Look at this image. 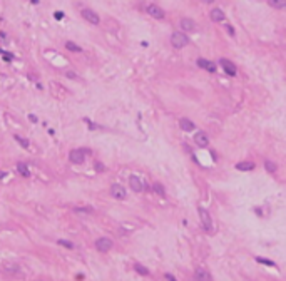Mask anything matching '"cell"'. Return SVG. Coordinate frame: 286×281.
<instances>
[{"instance_id":"obj_24","label":"cell","mask_w":286,"mask_h":281,"mask_svg":"<svg viewBox=\"0 0 286 281\" xmlns=\"http://www.w3.org/2000/svg\"><path fill=\"white\" fill-rule=\"evenodd\" d=\"M264 168H266V171L268 172H276V164H274L273 161H264Z\"/></svg>"},{"instance_id":"obj_23","label":"cell","mask_w":286,"mask_h":281,"mask_svg":"<svg viewBox=\"0 0 286 281\" xmlns=\"http://www.w3.org/2000/svg\"><path fill=\"white\" fill-rule=\"evenodd\" d=\"M256 261H258L259 264H266V266H271V268H276V264H274L271 259H268V258H261V256H258V258H256Z\"/></svg>"},{"instance_id":"obj_9","label":"cell","mask_w":286,"mask_h":281,"mask_svg":"<svg viewBox=\"0 0 286 281\" xmlns=\"http://www.w3.org/2000/svg\"><path fill=\"white\" fill-rule=\"evenodd\" d=\"M2 269L7 273V275H17V273L20 271L19 264L13 263V261H3L2 263Z\"/></svg>"},{"instance_id":"obj_11","label":"cell","mask_w":286,"mask_h":281,"mask_svg":"<svg viewBox=\"0 0 286 281\" xmlns=\"http://www.w3.org/2000/svg\"><path fill=\"white\" fill-rule=\"evenodd\" d=\"M219 64H221V67L224 69V72L228 74V76H236V67H234V64L231 62V60H228V59H221L219 60Z\"/></svg>"},{"instance_id":"obj_2","label":"cell","mask_w":286,"mask_h":281,"mask_svg":"<svg viewBox=\"0 0 286 281\" xmlns=\"http://www.w3.org/2000/svg\"><path fill=\"white\" fill-rule=\"evenodd\" d=\"M114 248V241L107 236H102V238H97L95 239V250L99 253H109L110 250Z\"/></svg>"},{"instance_id":"obj_7","label":"cell","mask_w":286,"mask_h":281,"mask_svg":"<svg viewBox=\"0 0 286 281\" xmlns=\"http://www.w3.org/2000/svg\"><path fill=\"white\" fill-rule=\"evenodd\" d=\"M146 10H147V13H149L151 17H154L156 20H162L164 17H166V12H164V10L161 9L159 5H156V3H151V5H147V9H146Z\"/></svg>"},{"instance_id":"obj_21","label":"cell","mask_w":286,"mask_h":281,"mask_svg":"<svg viewBox=\"0 0 286 281\" xmlns=\"http://www.w3.org/2000/svg\"><path fill=\"white\" fill-rule=\"evenodd\" d=\"M65 47H67V50H70V52H82V47H79L76 42H72V40H67Z\"/></svg>"},{"instance_id":"obj_6","label":"cell","mask_w":286,"mask_h":281,"mask_svg":"<svg viewBox=\"0 0 286 281\" xmlns=\"http://www.w3.org/2000/svg\"><path fill=\"white\" fill-rule=\"evenodd\" d=\"M69 161L72 162V164L80 166V164H84V161H85V154L82 152V149H72V151L69 152Z\"/></svg>"},{"instance_id":"obj_19","label":"cell","mask_w":286,"mask_h":281,"mask_svg":"<svg viewBox=\"0 0 286 281\" xmlns=\"http://www.w3.org/2000/svg\"><path fill=\"white\" fill-rule=\"evenodd\" d=\"M236 169L238 171H253L254 169V162H238Z\"/></svg>"},{"instance_id":"obj_10","label":"cell","mask_w":286,"mask_h":281,"mask_svg":"<svg viewBox=\"0 0 286 281\" xmlns=\"http://www.w3.org/2000/svg\"><path fill=\"white\" fill-rule=\"evenodd\" d=\"M194 142H196V146H199V147H208V144H209V137H208V134L206 132H196L194 134Z\"/></svg>"},{"instance_id":"obj_15","label":"cell","mask_w":286,"mask_h":281,"mask_svg":"<svg viewBox=\"0 0 286 281\" xmlns=\"http://www.w3.org/2000/svg\"><path fill=\"white\" fill-rule=\"evenodd\" d=\"M198 65L199 67H202V69H206V70H209L211 74H214L216 72V65H214L211 60H206V59H198Z\"/></svg>"},{"instance_id":"obj_8","label":"cell","mask_w":286,"mask_h":281,"mask_svg":"<svg viewBox=\"0 0 286 281\" xmlns=\"http://www.w3.org/2000/svg\"><path fill=\"white\" fill-rule=\"evenodd\" d=\"M129 187L134 193H142L144 191V181L137 176H131L129 177Z\"/></svg>"},{"instance_id":"obj_30","label":"cell","mask_w":286,"mask_h":281,"mask_svg":"<svg viewBox=\"0 0 286 281\" xmlns=\"http://www.w3.org/2000/svg\"><path fill=\"white\" fill-rule=\"evenodd\" d=\"M65 76H67V77H70V79H77L76 72H72V70H67V72H65Z\"/></svg>"},{"instance_id":"obj_20","label":"cell","mask_w":286,"mask_h":281,"mask_svg":"<svg viewBox=\"0 0 286 281\" xmlns=\"http://www.w3.org/2000/svg\"><path fill=\"white\" fill-rule=\"evenodd\" d=\"M268 3L273 9H286V0H268Z\"/></svg>"},{"instance_id":"obj_3","label":"cell","mask_w":286,"mask_h":281,"mask_svg":"<svg viewBox=\"0 0 286 281\" xmlns=\"http://www.w3.org/2000/svg\"><path fill=\"white\" fill-rule=\"evenodd\" d=\"M198 213H199V218H201L202 227H204L206 231H213V218H211V214L208 213V209L202 208V206H199Z\"/></svg>"},{"instance_id":"obj_26","label":"cell","mask_w":286,"mask_h":281,"mask_svg":"<svg viewBox=\"0 0 286 281\" xmlns=\"http://www.w3.org/2000/svg\"><path fill=\"white\" fill-rule=\"evenodd\" d=\"M13 139H15L17 142H19V144L22 146V147H28V141H25L24 137H20L19 134H15V136H13Z\"/></svg>"},{"instance_id":"obj_5","label":"cell","mask_w":286,"mask_h":281,"mask_svg":"<svg viewBox=\"0 0 286 281\" xmlns=\"http://www.w3.org/2000/svg\"><path fill=\"white\" fill-rule=\"evenodd\" d=\"M110 196H112L114 199H126L127 198V191L126 187L122 186V184L116 183L110 186Z\"/></svg>"},{"instance_id":"obj_36","label":"cell","mask_w":286,"mask_h":281,"mask_svg":"<svg viewBox=\"0 0 286 281\" xmlns=\"http://www.w3.org/2000/svg\"><path fill=\"white\" fill-rule=\"evenodd\" d=\"M3 176H5V172H2V171H0V177H3Z\"/></svg>"},{"instance_id":"obj_17","label":"cell","mask_w":286,"mask_h":281,"mask_svg":"<svg viewBox=\"0 0 286 281\" xmlns=\"http://www.w3.org/2000/svg\"><path fill=\"white\" fill-rule=\"evenodd\" d=\"M134 271L141 276H149V269L146 266H142L141 263H134Z\"/></svg>"},{"instance_id":"obj_12","label":"cell","mask_w":286,"mask_h":281,"mask_svg":"<svg viewBox=\"0 0 286 281\" xmlns=\"http://www.w3.org/2000/svg\"><path fill=\"white\" fill-rule=\"evenodd\" d=\"M179 27H181V30L182 32H192L196 28V24H194V20H191V19H181L179 20Z\"/></svg>"},{"instance_id":"obj_28","label":"cell","mask_w":286,"mask_h":281,"mask_svg":"<svg viewBox=\"0 0 286 281\" xmlns=\"http://www.w3.org/2000/svg\"><path fill=\"white\" fill-rule=\"evenodd\" d=\"M95 169H97L99 171V172H102V171H104V164H102V162H95Z\"/></svg>"},{"instance_id":"obj_25","label":"cell","mask_w":286,"mask_h":281,"mask_svg":"<svg viewBox=\"0 0 286 281\" xmlns=\"http://www.w3.org/2000/svg\"><path fill=\"white\" fill-rule=\"evenodd\" d=\"M57 243H59L60 246L67 248V250H74V248H76V244H74V243H70V241H67V239H59Z\"/></svg>"},{"instance_id":"obj_1","label":"cell","mask_w":286,"mask_h":281,"mask_svg":"<svg viewBox=\"0 0 286 281\" xmlns=\"http://www.w3.org/2000/svg\"><path fill=\"white\" fill-rule=\"evenodd\" d=\"M188 44H189V39L186 34H182V32H173V35H171V45L174 49H182Z\"/></svg>"},{"instance_id":"obj_14","label":"cell","mask_w":286,"mask_h":281,"mask_svg":"<svg viewBox=\"0 0 286 281\" xmlns=\"http://www.w3.org/2000/svg\"><path fill=\"white\" fill-rule=\"evenodd\" d=\"M179 127H181L182 131H186V132H191V131H194L196 124L192 122V120H189V119H186V117H182V119L179 120Z\"/></svg>"},{"instance_id":"obj_32","label":"cell","mask_w":286,"mask_h":281,"mask_svg":"<svg viewBox=\"0 0 286 281\" xmlns=\"http://www.w3.org/2000/svg\"><path fill=\"white\" fill-rule=\"evenodd\" d=\"M3 59H5L7 62H10V60H12V55H10V54H3Z\"/></svg>"},{"instance_id":"obj_4","label":"cell","mask_w":286,"mask_h":281,"mask_svg":"<svg viewBox=\"0 0 286 281\" xmlns=\"http://www.w3.org/2000/svg\"><path fill=\"white\" fill-rule=\"evenodd\" d=\"M80 15H82V19H84L85 22L92 24V25H97V24L101 22V17H99V13L94 12L92 9H82V10H80Z\"/></svg>"},{"instance_id":"obj_35","label":"cell","mask_w":286,"mask_h":281,"mask_svg":"<svg viewBox=\"0 0 286 281\" xmlns=\"http://www.w3.org/2000/svg\"><path fill=\"white\" fill-rule=\"evenodd\" d=\"M201 2H204V3H213L214 0H201Z\"/></svg>"},{"instance_id":"obj_34","label":"cell","mask_w":286,"mask_h":281,"mask_svg":"<svg viewBox=\"0 0 286 281\" xmlns=\"http://www.w3.org/2000/svg\"><path fill=\"white\" fill-rule=\"evenodd\" d=\"M256 214H258V216H263V211H261L259 208H256Z\"/></svg>"},{"instance_id":"obj_27","label":"cell","mask_w":286,"mask_h":281,"mask_svg":"<svg viewBox=\"0 0 286 281\" xmlns=\"http://www.w3.org/2000/svg\"><path fill=\"white\" fill-rule=\"evenodd\" d=\"M74 211H77V213H94L92 209H87V208H76Z\"/></svg>"},{"instance_id":"obj_33","label":"cell","mask_w":286,"mask_h":281,"mask_svg":"<svg viewBox=\"0 0 286 281\" xmlns=\"http://www.w3.org/2000/svg\"><path fill=\"white\" fill-rule=\"evenodd\" d=\"M62 17H64V13H62V12H55V19H59V20H60Z\"/></svg>"},{"instance_id":"obj_31","label":"cell","mask_w":286,"mask_h":281,"mask_svg":"<svg viewBox=\"0 0 286 281\" xmlns=\"http://www.w3.org/2000/svg\"><path fill=\"white\" fill-rule=\"evenodd\" d=\"M226 30H228V34H229V35H234V28L231 27V25H226Z\"/></svg>"},{"instance_id":"obj_22","label":"cell","mask_w":286,"mask_h":281,"mask_svg":"<svg viewBox=\"0 0 286 281\" xmlns=\"http://www.w3.org/2000/svg\"><path fill=\"white\" fill-rule=\"evenodd\" d=\"M17 171H19L20 174H22V176H28V174H30V171H28V168H27V164H24V162H19V164H17Z\"/></svg>"},{"instance_id":"obj_18","label":"cell","mask_w":286,"mask_h":281,"mask_svg":"<svg viewBox=\"0 0 286 281\" xmlns=\"http://www.w3.org/2000/svg\"><path fill=\"white\" fill-rule=\"evenodd\" d=\"M152 191H154L157 196H161V198L166 196V189H164V186L161 183H154V184H152Z\"/></svg>"},{"instance_id":"obj_29","label":"cell","mask_w":286,"mask_h":281,"mask_svg":"<svg viewBox=\"0 0 286 281\" xmlns=\"http://www.w3.org/2000/svg\"><path fill=\"white\" fill-rule=\"evenodd\" d=\"M164 278H166L167 281H177L176 278H174L173 275H171V273H166V275H164Z\"/></svg>"},{"instance_id":"obj_16","label":"cell","mask_w":286,"mask_h":281,"mask_svg":"<svg viewBox=\"0 0 286 281\" xmlns=\"http://www.w3.org/2000/svg\"><path fill=\"white\" fill-rule=\"evenodd\" d=\"M224 19H226V15H224V12L221 9H213L211 10V20H213V22H223Z\"/></svg>"},{"instance_id":"obj_13","label":"cell","mask_w":286,"mask_h":281,"mask_svg":"<svg viewBox=\"0 0 286 281\" xmlns=\"http://www.w3.org/2000/svg\"><path fill=\"white\" fill-rule=\"evenodd\" d=\"M194 279H196V281H213V278H211V273L206 271V269H202V268H198V269H196Z\"/></svg>"}]
</instances>
